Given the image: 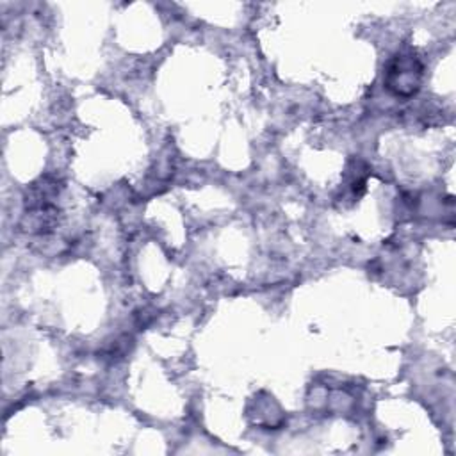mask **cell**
Returning <instances> with one entry per match:
<instances>
[{
	"label": "cell",
	"instance_id": "1",
	"mask_svg": "<svg viewBox=\"0 0 456 456\" xmlns=\"http://www.w3.org/2000/svg\"><path fill=\"white\" fill-rule=\"evenodd\" d=\"M420 66L413 57H397L388 69V87L397 94H411L419 87Z\"/></svg>",
	"mask_w": 456,
	"mask_h": 456
}]
</instances>
